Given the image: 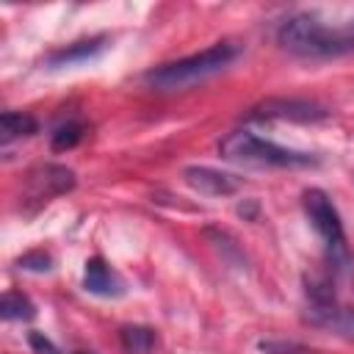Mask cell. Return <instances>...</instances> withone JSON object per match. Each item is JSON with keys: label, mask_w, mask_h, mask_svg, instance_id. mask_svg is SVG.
<instances>
[{"label": "cell", "mask_w": 354, "mask_h": 354, "mask_svg": "<svg viewBox=\"0 0 354 354\" xmlns=\"http://www.w3.org/2000/svg\"><path fill=\"white\" fill-rule=\"evenodd\" d=\"M307 321L313 326H324V329L354 335V313L340 307L337 299L326 301V304H307Z\"/></svg>", "instance_id": "9"}, {"label": "cell", "mask_w": 354, "mask_h": 354, "mask_svg": "<svg viewBox=\"0 0 354 354\" xmlns=\"http://www.w3.org/2000/svg\"><path fill=\"white\" fill-rule=\"evenodd\" d=\"M183 180L202 196H230L241 188V180L235 174H227L210 166H188L183 169Z\"/></svg>", "instance_id": "7"}, {"label": "cell", "mask_w": 354, "mask_h": 354, "mask_svg": "<svg viewBox=\"0 0 354 354\" xmlns=\"http://www.w3.org/2000/svg\"><path fill=\"white\" fill-rule=\"evenodd\" d=\"M257 348L263 354H318V351H313L296 340H260Z\"/></svg>", "instance_id": "15"}, {"label": "cell", "mask_w": 354, "mask_h": 354, "mask_svg": "<svg viewBox=\"0 0 354 354\" xmlns=\"http://www.w3.org/2000/svg\"><path fill=\"white\" fill-rule=\"evenodd\" d=\"M72 188H75L72 169H66L61 163H39L25 174L19 202H22V207H28V213H33L41 205H47L50 199H55Z\"/></svg>", "instance_id": "5"}, {"label": "cell", "mask_w": 354, "mask_h": 354, "mask_svg": "<svg viewBox=\"0 0 354 354\" xmlns=\"http://www.w3.org/2000/svg\"><path fill=\"white\" fill-rule=\"evenodd\" d=\"M119 343L127 354H149L158 343V335L149 326H122L119 329Z\"/></svg>", "instance_id": "12"}, {"label": "cell", "mask_w": 354, "mask_h": 354, "mask_svg": "<svg viewBox=\"0 0 354 354\" xmlns=\"http://www.w3.org/2000/svg\"><path fill=\"white\" fill-rule=\"evenodd\" d=\"M83 288L94 296H102V299H119L124 293V279L119 277V271L111 263H105L100 254H94L86 260Z\"/></svg>", "instance_id": "8"}, {"label": "cell", "mask_w": 354, "mask_h": 354, "mask_svg": "<svg viewBox=\"0 0 354 354\" xmlns=\"http://www.w3.org/2000/svg\"><path fill=\"white\" fill-rule=\"evenodd\" d=\"M0 313H3L6 321H30L36 315V304L22 290H6Z\"/></svg>", "instance_id": "13"}, {"label": "cell", "mask_w": 354, "mask_h": 354, "mask_svg": "<svg viewBox=\"0 0 354 354\" xmlns=\"http://www.w3.org/2000/svg\"><path fill=\"white\" fill-rule=\"evenodd\" d=\"M241 47L235 41H216L194 55H185V58H177V61H169V64H160L155 69H149L144 75V83L155 91H185V88H194L205 80H210L213 75L224 72L235 58H238Z\"/></svg>", "instance_id": "1"}, {"label": "cell", "mask_w": 354, "mask_h": 354, "mask_svg": "<svg viewBox=\"0 0 354 354\" xmlns=\"http://www.w3.org/2000/svg\"><path fill=\"white\" fill-rule=\"evenodd\" d=\"M36 133V119L30 113H22V111H3L0 116V141L3 147H8L11 141L17 138H25V136H33Z\"/></svg>", "instance_id": "10"}, {"label": "cell", "mask_w": 354, "mask_h": 354, "mask_svg": "<svg viewBox=\"0 0 354 354\" xmlns=\"http://www.w3.org/2000/svg\"><path fill=\"white\" fill-rule=\"evenodd\" d=\"M83 136H86L83 122L69 119V122H64V124H58V127L53 130V136H50V147H53L55 152H66V149L77 147Z\"/></svg>", "instance_id": "14"}, {"label": "cell", "mask_w": 354, "mask_h": 354, "mask_svg": "<svg viewBox=\"0 0 354 354\" xmlns=\"http://www.w3.org/2000/svg\"><path fill=\"white\" fill-rule=\"evenodd\" d=\"M75 354H94V351H75Z\"/></svg>", "instance_id": "18"}, {"label": "cell", "mask_w": 354, "mask_h": 354, "mask_svg": "<svg viewBox=\"0 0 354 354\" xmlns=\"http://www.w3.org/2000/svg\"><path fill=\"white\" fill-rule=\"evenodd\" d=\"M28 343H30L33 354H61L58 346H55L44 332H30V335H28Z\"/></svg>", "instance_id": "17"}, {"label": "cell", "mask_w": 354, "mask_h": 354, "mask_svg": "<svg viewBox=\"0 0 354 354\" xmlns=\"http://www.w3.org/2000/svg\"><path fill=\"white\" fill-rule=\"evenodd\" d=\"M102 50V39H83V41H72L61 50H55L47 61L53 66H64V64H75V61H86L91 55H97Z\"/></svg>", "instance_id": "11"}, {"label": "cell", "mask_w": 354, "mask_h": 354, "mask_svg": "<svg viewBox=\"0 0 354 354\" xmlns=\"http://www.w3.org/2000/svg\"><path fill=\"white\" fill-rule=\"evenodd\" d=\"M218 152L227 160L246 163V166H274V169H304L315 166L318 160L307 152L279 147L268 138H260L249 130H232L218 141Z\"/></svg>", "instance_id": "3"}, {"label": "cell", "mask_w": 354, "mask_h": 354, "mask_svg": "<svg viewBox=\"0 0 354 354\" xmlns=\"http://www.w3.org/2000/svg\"><path fill=\"white\" fill-rule=\"evenodd\" d=\"M277 41L299 58H332L354 50V25L332 28L313 14H293L279 25Z\"/></svg>", "instance_id": "2"}, {"label": "cell", "mask_w": 354, "mask_h": 354, "mask_svg": "<svg viewBox=\"0 0 354 354\" xmlns=\"http://www.w3.org/2000/svg\"><path fill=\"white\" fill-rule=\"evenodd\" d=\"M329 111L313 100L299 97H271L252 108V119H279V122H321Z\"/></svg>", "instance_id": "6"}, {"label": "cell", "mask_w": 354, "mask_h": 354, "mask_svg": "<svg viewBox=\"0 0 354 354\" xmlns=\"http://www.w3.org/2000/svg\"><path fill=\"white\" fill-rule=\"evenodd\" d=\"M304 213L313 224V230L324 238L326 249H329V257L332 263H346V235H343V221H340V213L337 207L332 205V199L321 191V188H310L304 191Z\"/></svg>", "instance_id": "4"}, {"label": "cell", "mask_w": 354, "mask_h": 354, "mask_svg": "<svg viewBox=\"0 0 354 354\" xmlns=\"http://www.w3.org/2000/svg\"><path fill=\"white\" fill-rule=\"evenodd\" d=\"M19 268H28V271H50L53 268V257L47 252H28L19 257Z\"/></svg>", "instance_id": "16"}]
</instances>
